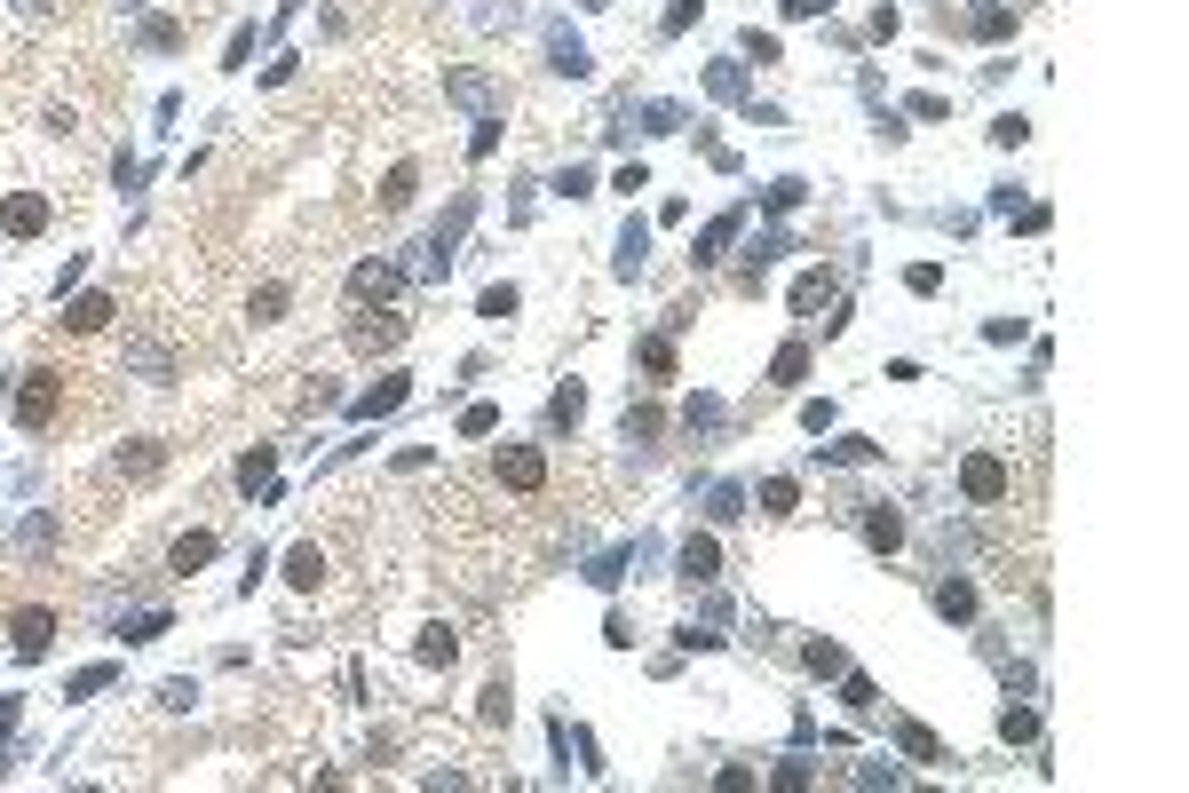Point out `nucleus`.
Masks as SVG:
<instances>
[{"mask_svg":"<svg viewBox=\"0 0 1189 793\" xmlns=\"http://www.w3.org/2000/svg\"><path fill=\"white\" fill-rule=\"evenodd\" d=\"M865 540L880 548V556H888V548L904 540V516H896V508H872V516H865Z\"/></svg>","mask_w":1189,"mask_h":793,"instance_id":"0eeeda50","label":"nucleus"},{"mask_svg":"<svg viewBox=\"0 0 1189 793\" xmlns=\"http://www.w3.org/2000/svg\"><path fill=\"white\" fill-rule=\"evenodd\" d=\"M104 318H111V294H80V302L64 310V326H72V334H96Z\"/></svg>","mask_w":1189,"mask_h":793,"instance_id":"423d86ee","label":"nucleus"},{"mask_svg":"<svg viewBox=\"0 0 1189 793\" xmlns=\"http://www.w3.org/2000/svg\"><path fill=\"white\" fill-rule=\"evenodd\" d=\"M452 659H460V635H452V627H429V635H421V667H452Z\"/></svg>","mask_w":1189,"mask_h":793,"instance_id":"1a4fd4ad","label":"nucleus"},{"mask_svg":"<svg viewBox=\"0 0 1189 793\" xmlns=\"http://www.w3.org/2000/svg\"><path fill=\"white\" fill-rule=\"evenodd\" d=\"M119 468H127V476H151V468H159V445H135V453H119Z\"/></svg>","mask_w":1189,"mask_h":793,"instance_id":"b1692460","label":"nucleus"},{"mask_svg":"<svg viewBox=\"0 0 1189 793\" xmlns=\"http://www.w3.org/2000/svg\"><path fill=\"white\" fill-rule=\"evenodd\" d=\"M960 484H968L975 508H991V500H1007V484H1015V476H1007V460H999V453H975L968 468H960Z\"/></svg>","mask_w":1189,"mask_h":793,"instance_id":"f03ea898","label":"nucleus"},{"mask_svg":"<svg viewBox=\"0 0 1189 793\" xmlns=\"http://www.w3.org/2000/svg\"><path fill=\"white\" fill-rule=\"evenodd\" d=\"M975 32H983V40H1007V32H1015V16H1007V8H983V16H975Z\"/></svg>","mask_w":1189,"mask_h":793,"instance_id":"6ab92c4d","label":"nucleus"},{"mask_svg":"<svg viewBox=\"0 0 1189 793\" xmlns=\"http://www.w3.org/2000/svg\"><path fill=\"white\" fill-rule=\"evenodd\" d=\"M460 429H468V437H484V429H500V413H492V405H468V413H460Z\"/></svg>","mask_w":1189,"mask_h":793,"instance_id":"393cba45","label":"nucleus"},{"mask_svg":"<svg viewBox=\"0 0 1189 793\" xmlns=\"http://www.w3.org/2000/svg\"><path fill=\"white\" fill-rule=\"evenodd\" d=\"M56 397H64V381H56L48 365L24 373V389H16V421H24V429H48V421H56Z\"/></svg>","mask_w":1189,"mask_h":793,"instance_id":"f257e3e1","label":"nucleus"},{"mask_svg":"<svg viewBox=\"0 0 1189 793\" xmlns=\"http://www.w3.org/2000/svg\"><path fill=\"white\" fill-rule=\"evenodd\" d=\"M730 238H738V215H722V223L706 230V254H698V262H714V254H722V246H730Z\"/></svg>","mask_w":1189,"mask_h":793,"instance_id":"4be33fe9","label":"nucleus"},{"mask_svg":"<svg viewBox=\"0 0 1189 793\" xmlns=\"http://www.w3.org/2000/svg\"><path fill=\"white\" fill-rule=\"evenodd\" d=\"M999 730H1007V746H1023V738L1039 730V714H1031V706H1007V722H999Z\"/></svg>","mask_w":1189,"mask_h":793,"instance_id":"a211bd4d","label":"nucleus"},{"mask_svg":"<svg viewBox=\"0 0 1189 793\" xmlns=\"http://www.w3.org/2000/svg\"><path fill=\"white\" fill-rule=\"evenodd\" d=\"M769 373H777V389H793V381L809 373V349H777V365H769Z\"/></svg>","mask_w":1189,"mask_h":793,"instance_id":"dca6fc26","label":"nucleus"},{"mask_svg":"<svg viewBox=\"0 0 1189 793\" xmlns=\"http://www.w3.org/2000/svg\"><path fill=\"white\" fill-rule=\"evenodd\" d=\"M381 199H389V207H405V199H413V167H389V183H381Z\"/></svg>","mask_w":1189,"mask_h":793,"instance_id":"aec40b11","label":"nucleus"},{"mask_svg":"<svg viewBox=\"0 0 1189 793\" xmlns=\"http://www.w3.org/2000/svg\"><path fill=\"white\" fill-rule=\"evenodd\" d=\"M405 341V318H373V326H357V349H397Z\"/></svg>","mask_w":1189,"mask_h":793,"instance_id":"f8f14e48","label":"nucleus"},{"mask_svg":"<svg viewBox=\"0 0 1189 793\" xmlns=\"http://www.w3.org/2000/svg\"><path fill=\"white\" fill-rule=\"evenodd\" d=\"M238 484H246V492H254V484H270V453H246V460H238Z\"/></svg>","mask_w":1189,"mask_h":793,"instance_id":"5701e85b","label":"nucleus"},{"mask_svg":"<svg viewBox=\"0 0 1189 793\" xmlns=\"http://www.w3.org/2000/svg\"><path fill=\"white\" fill-rule=\"evenodd\" d=\"M500 484H516V492H540L547 484V460L532 445H500Z\"/></svg>","mask_w":1189,"mask_h":793,"instance_id":"7ed1b4c3","label":"nucleus"},{"mask_svg":"<svg viewBox=\"0 0 1189 793\" xmlns=\"http://www.w3.org/2000/svg\"><path fill=\"white\" fill-rule=\"evenodd\" d=\"M904 754H912V762H936V738H928L920 722H904Z\"/></svg>","mask_w":1189,"mask_h":793,"instance_id":"412c9836","label":"nucleus"},{"mask_svg":"<svg viewBox=\"0 0 1189 793\" xmlns=\"http://www.w3.org/2000/svg\"><path fill=\"white\" fill-rule=\"evenodd\" d=\"M349 286H357V294H381V302H389V294H397V270H389V262H365V270H357Z\"/></svg>","mask_w":1189,"mask_h":793,"instance_id":"ddd939ff","label":"nucleus"},{"mask_svg":"<svg viewBox=\"0 0 1189 793\" xmlns=\"http://www.w3.org/2000/svg\"><path fill=\"white\" fill-rule=\"evenodd\" d=\"M0 230H8V238H40V230H48V199H32V191H16V199L0 207Z\"/></svg>","mask_w":1189,"mask_h":793,"instance_id":"20e7f679","label":"nucleus"},{"mask_svg":"<svg viewBox=\"0 0 1189 793\" xmlns=\"http://www.w3.org/2000/svg\"><path fill=\"white\" fill-rule=\"evenodd\" d=\"M318 571H325L318 548H294V556H286V579H294V587H318Z\"/></svg>","mask_w":1189,"mask_h":793,"instance_id":"4468645a","label":"nucleus"},{"mask_svg":"<svg viewBox=\"0 0 1189 793\" xmlns=\"http://www.w3.org/2000/svg\"><path fill=\"white\" fill-rule=\"evenodd\" d=\"M389 405H405V373H389V381H381V389H373L357 413H389Z\"/></svg>","mask_w":1189,"mask_h":793,"instance_id":"f3484780","label":"nucleus"},{"mask_svg":"<svg viewBox=\"0 0 1189 793\" xmlns=\"http://www.w3.org/2000/svg\"><path fill=\"white\" fill-rule=\"evenodd\" d=\"M714 564H722L714 540H690V548H682V579H714Z\"/></svg>","mask_w":1189,"mask_h":793,"instance_id":"9b49d317","label":"nucleus"},{"mask_svg":"<svg viewBox=\"0 0 1189 793\" xmlns=\"http://www.w3.org/2000/svg\"><path fill=\"white\" fill-rule=\"evenodd\" d=\"M199 564H215V532H183L175 540V571H199Z\"/></svg>","mask_w":1189,"mask_h":793,"instance_id":"6e6552de","label":"nucleus"},{"mask_svg":"<svg viewBox=\"0 0 1189 793\" xmlns=\"http://www.w3.org/2000/svg\"><path fill=\"white\" fill-rule=\"evenodd\" d=\"M936 611H944V619H968V611H975V587H968V579H944V587H936Z\"/></svg>","mask_w":1189,"mask_h":793,"instance_id":"9d476101","label":"nucleus"},{"mask_svg":"<svg viewBox=\"0 0 1189 793\" xmlns=\"http://www.w3.org/2000/svg\"><path fill=\"white\" fill-rule=\"evenodd\" d=\"M793 500H801L793 476H769V484H761V508H769V516H793Z\"/></svg>","mask_w":1189,"mask_h":793,"instance_id":"2eb2a0df","label":"nucleus"},{"mask_svg":"<svg viewBox=\"0 0 1189 793\" xmlns=\"http://www.w3.org/2000/svg\"><path fill=\"white\" fill-rule=\"evenodd\" d=\"M48 635H56V619H48V611H16V627H8V643H16L24 659H40V651H48Z\"/></svg>","mask_w":1189,"mask_h":793,"instance_id":"39448f33","label":"nucleus"}]
</instances>
